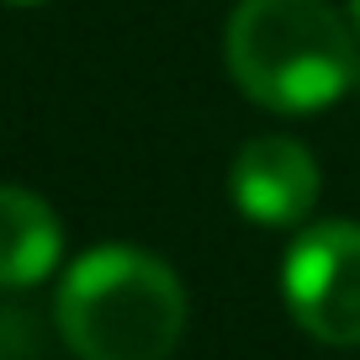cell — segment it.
<instances>
[{"label":"cell","instance_id":"1","mask_svg":"<svg viewBox=\"0 0 360 360\" xmlns=\"http://www.w3.org/2000/svg\"><path fill=\"white\" fill-rule=\"evenodd\" d=\"M223 58L249 101L286 117L339 101L360 79L355 27L328 0H238L223 27Z\"/></svg>","mask_w":360,"mask_h":360},{"label":"cell","instance_id":"2","mask_svg":"<svg viewBox=\"0 0 360 360\" xmlns=\"http://www.w3.org/2000/svg\"><path fill=\"white\" fill-rule=\"evenodd\" d=\"M53 318L79 360H169L186 334V286L148 249L101 244L64 270Z\"/></svg>","mask_w":360,"mask_h":360},{"label":"cell","instance_id":"3","mask_svg":"<svg viewBox=\"0 0 360 360\" xmlns=\"http://www.w3.org/2000/svg\"><path fill=\"white\" fill-rule=\"evenodd\" d=\"M286 313L318 345H360V223L328 217L297 233L281 265Z\"/></svg>","mask_w":360,"mask_h":360},{"label":"cell","instance_id":"4","mask_svg":"<svg viewBox=\"0 0 360 360\" xmlns=\"http://www.w3.org/2000/svg\"><path fill=\"white\" fill-rule=\"evenodd\" d=\"M318 159L307 154V143L286 133H259L238 148V159L228 165V196L233 207L259 228H292L313 212L318 202Z\"/></svg>","mask_w":360,"mask_h":360},{"label":"cell","instance_id":"5","mask_svg":"<svg viewBox=\"0 0 360 360\" xmlns=\"http://www.w3.org/2000/svg\"><path fill=\"white\" fill-rule=\"evenodd\" d=\"M64 255L58 212L27 186H0V292H27L48 281Z\"/></svg>","mask_w":360,"mask_h":360},{"label":"cell","instance_id":"6","mask_svg":"<svg viewBox=\"0 0 360 360\" xmlns=\"http://www.w3.org/2000/svg\"><path fill=\"white\" fill-rule=\"evenodd\" d=\"M349 27H355V43H360V0H349Z\"/></svg>","mask_w":360,"mask_h":360},{"label":"cell","instance_id":"7","mask_svg":"<svg viewBox=\"0 0 360 360\" xmlns=\"http://www.w3.org/2000/svg\"><path fill=\"white\" fill-rule=\"evenodd\" d=\"M6 6H43V0H6Z\"/></svg>","mask_w":360,"mask_h":360}]
</instances>
